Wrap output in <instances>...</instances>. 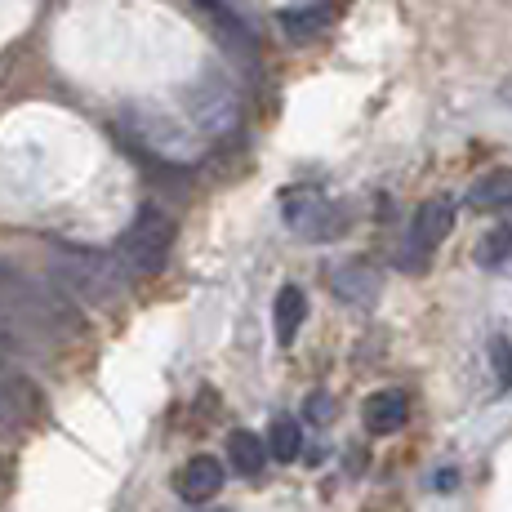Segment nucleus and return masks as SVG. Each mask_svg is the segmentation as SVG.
I'll list each match as a JSON object with an SVG mask.
<instances>
[{
    "instance_id": "1",
    "label": "nucleus",
    "mask_w": 512,
    "mask_h": 512,
    "mask_svg": "<svg viewBox=\"0 0 512 512\" xmlns=\"http://www.w3.org/2000/svg\"><path fill=\"white\" fill-rule=\"evenodd\" d=\"M0 312L36 339H63V334L81 330V312L54 281L27 277L9 259H0Z\"/></svg>"
},
{
    "instance_id": "2",
    "label": "nucleus",
    "mask_w": 512,
    "mask_h": 512,
    "mask_svg": "<svg viewBox=\"0 0 512 512\" xmlns=\"http://www.w3.org/2000/svg\"><path fill=\"white\" fill-rule=\"evenodd\" d=\"M49 281L72 303L103 308V303H112L125 290V268L116 263V254L72 245V241H49Z\"/></svg>"
},
{
    "instance_id": "3",
    "label": "nucleus",
    "mask_w": 512,
    "mask_h": 512,
    "mask_svg": "<svg viewBox=\"0 0 512 512\" xmlns=\"http://www.w3.org/2000/svg\"><path fill=\"white\" fill-rule=\"evenodd\" d=\"M174 236H179V228H174L170 214L161 205H143L130 228L116 236V263L125 268V277H156L170 263Z\"/></svg>"
},
{
    "instance_id": "4",
    "label": "nucleus",
    "mask_w": 512,
    "mask_h": 512,
    "mask_svg": "<svg viewBox=\"0 0 512 512\" xmlns=\"http://www.w3.org/2000/svg\"><path fill=\"white\" fill-rule=\"evenodd\" d=\"M285 223H290V232L303 236V241L326 245L348 232L352 214H348V205L330 201V196H321V192H290L285 196Z\"/></svg>"
},
{
    "instance_id": "5",
    "label": "nucleus",
    "mask_w": 512,
    "mask_h": 512,
    "mask_svg": "<svg viewBox=\"0 0 512 512\" xmlns=\"http://www.w3.org/2000/svg\"><path fill=\"white\" fill-rule=\"evenodd\" d=\"M187 112H192L196 130H205V134H232L236 121H241V98H236L228 76L205 72L201 81L187 90Z\"/></svg>"
},
{
    "instance_id": "6",
    "label": "nucleus",
    "mask_w": 512,
    "mask_h": 512,
    "mask_svg": "<svg viewBox=\"0 0 512 512\" xmlns=\"http://www.w3.org/2000/svg\"><path fill=\"white\" fill-rule=\"evenodd\" d=\"M455 232V201L450 196H432V201H423L415 210V219H410V236H406V254H401V263H428V254L437 250L446 236Z\"/></svg>"
},
{
    "instance_id": "7",
    "label": "nucleus",
    "mask_w": 512,
    "mask_h": 512,
    "mask_svg": "<svg viewBox=\"0 0 512 512\" xmlns=\"http://www.w3.org/2000/svg\"><path fill=\"white\" fill-rule=\"evenodd\" d=\"M187 5L196 9V14L210 23L214 41L228 49L232 58H241V63H254L259 58V41H254V27L245 23L241 14L228 5V0H187Z\"/></svg>"
},
{
    "instance_id": "8",
    "label": "nucleus",
    "mask_w": 512,
    "mask_h": 512,
    "mask_svg": "<svg viewBox=\"0 0 512 512\" xmlns=\"http://www.w3.org/2000/svg\"><path fill=\"white\" fill-rule=\"evenodd\" d=\"M223 481H228V472H223V464L214 455H196L187 459V464L179 468V477H174V490H179V499H187V504H210L214 495L223 490Z\"/></svg>"
},
{
    "instance_id": "9",
    "label": "nucleus",
    "mask_w": 512,
    "mask_h": 512,
    "mask_svg": "<svg viewBox=\"0 0 512 512\" xmlns=\"http://www.w3.org/2000/svg\"><path fill=\"white\" fill-rule=\"evenodd\" d=\"M277 27H281V36H285L290 45H312V41H321V36H326L330 27H334V9H330V5L281 9Z\"/></svg>"
},
{
    "instance_id": "10",
    "label": "nucleus",
    "mask_w": 512,
    "mask_h": 512,
    "mask_svg": "<svg viewBox=\"0 0 512 512\" xmlns=\"http://www.w3.org/2000/svg\"><path fill=\"white\" fill-rule=\"evenodd\" d=\"M32 410H36L32 383H27L23 374H14V370L0 366V432L23 428V423L32 419Z\"/></svg>"
},
{
    "instance_id": "11",
    "label": "nucleus",
    "mask_w": 512,
    "mask_h": 512,
    "mask_svg": "<svg viewBox=\"0 0 512 512\" xmlns=\"http://www.w3.org/2000/svg\"><path fill=\"white\" fill-rule=\"evenodd\" d=\"M330 290H334V299H343V303H374V294H379V272H374L366 259H348L334 268Z\"/></svg>"
},
{
    "instance_id": "12",
    "label": "nucleus",
    "mask_w": 512,
    "mask_h": 512,
    "mask_svg": "<svg viewBox=\"0 0 512 512\" xmlns=\"http://www.w3.org/2000/svg\"><path fill=\"white\" fill-rule=\"evenodd\" d=\"M410 419V397L401 388H383L374 392V397L366 401V428L374 432V437H388V432H401Z\"/></svg>"
},
{
    "instance_id": "13",
    "label": "nucleus",
    "mask_w": 512,
    "mask_h": 512,
    "mask_svg": "<svg viewBox=\"0 0 512 512\" xmlns=\"http://www.w3.org/2000/svg\"><path fill=\"white\" fill-rule=\"evenodd\" d=\"M468 210H477V214H499V210H508L512 205V170H490V174H481L477 183L468 187Z\"/></svg>"
},
{
    "instance_id": "14",
    "label": "nucleus",
    "mask_w": 512,
    "mask_h": 512,
    "mask_svg": "<svg viewBox=\"0 0 512 512\" xmlns=\"http://www.w3.org/2000/svg\"><path fill=\"white\" fill-rule=\"evenodd\" d=\"M272 317H277V339L285 343V348H290V343L299 339V326L308 321V294H303L299 285H281Z\"/></svg>"
},
{
    "instance_id": "15",
    "label": "nucleus",
    "mask_w": 512,
    "mask_h": 512,
    "mask_svg": "<svg viewBox=\"0 0 512 512\" xmlns=\"http://www.w3.org/2000/svg\"><path fill=\"white\" fill-rule=\"evenodd\" d=\"M228 459H232V468L241 472V477H259L263 464H268V450H263V441L254 437V432H232L228 437Z\"/></svg>"
},
{
    "instance_id": "16",
    "label": "nucleus",
    "mask_w": 512,
    "mask_h": 512,
    "mask_svg": "<svg viewBox=\"0 0 512 512\" xmlns=\"http://www.w3.org/2000/svg\"><path fill=\"white\" fill-rule=\"evenodd\" d=\"M268 450L277 464H294L299 459V450H303V428H299V419H290V415H281V419H272V432H268Z\"/></svg>"
},
{
    "instance_id": "17",
    "label": "nucleus",
    "mask_w": 512,
    "mask_h": 512,
    "mask_svg": "<svg viewBox=\"0 0 512 512\" xmlns=\"http://www.w3.org/2000/svg\"><path fill=\"white\" fill-rule=\"evenodd\" d=\"M36 334H27L23 326H18V321H9L5 312H0V357L5 361H18V357H32L36 352Z\"/></svg>"
},
{
    "instance_id": "18",
    "label": "nucleus",
    "mask_w": 512,
    "mask_h": 512,
    "mask_svg": "<svg viewBox=\"0 0 512 512\" xmlns=\"http://www.w3.org/2000/svg\"><path fill=\"white\" fill-rule=\"evenodd\" d=\"M508 259H512V228H495V232L481 236V245H477L481 268H504Z\"/></svg>"
},
{
    "instance_id": "19",
    "label": "nucleus",
    "mask_w": 512,
    "mask_h": 512,
    "mask_svg": "<svg viewBox=\"0 0 512 512\" xmlns=\"http://www.w3.org/2000/svg\"><path fill=\"white\" fill-rule=\"evenodd\" d=\"M490 366H495V379H499V388H512V343L499 334L495 343H490Z\"/></svg>"
},
{
    "instance_id": "20",
    "label": "nucleus",
    "mask_w": 512,
    "mask_h": 512,
    "mask_svg": "<svg viewBox=\"0 0 512 512\" xmlns=\"http://www.w3.org/2000/svg\"><path fill=\"white\" fill-rule=\"evenodd\" d=\"M201 512H214V508H201Z\"/></svg>"
}]
</instances>
